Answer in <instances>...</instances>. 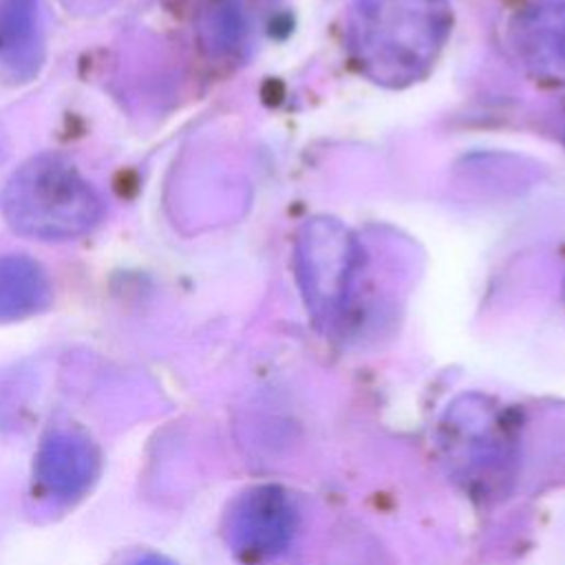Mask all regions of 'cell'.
Here are the masks:
<instances>
[{
  "label": "cell",
  "instance_id": "obj_10",
  "mask_svg": "<svg viewBox=\"0 0 565 565\" xmlns=\"http://www.w3.org/2000/svg\"><path fill=\"white\" fill-rule=\"evenodd\" d=\"M132 565H177V563L166 558V556H161V554H143Z\"/></svg>",
  "mask_w": 565,
  "mask_h": 565
},
{
  "label": "cell",
  "instance_id": "obj_8",
  "mask_svg": "<svg viewBox=\"0 0 565 565\" xmlns=\"http://www.w3.org/2000/svg\"><path fill=\"white\" fill-rule=\"evenodd\" d=\"M51 302L46 271L29 256H0V322L22 320Z\"/></svg>",
  "mask_w": 565,
  "mask_h": 565
},
{
  "label": "cell",
  "instance_id": "obj_1",
  "mask_svg": "<svg viewBox=\"0 0 565 565\" xmlns=\"http://www.w3.org/2000/svg\"><path fill=\"white\" fill-rule=\"evenodd\" d=\"M448 33V0H358L347 46L364 77L402 88L428 75Z\"/></svg>",
  "mask_w": 565,
  "mask_h": 565
},
{
  "label": "cell",
  "instance_id": "obj_6",
  "mask_svg": "<svg viewBox=\"0 0 565 565\" xmlns=\"http://www.w3.org/2000/svg\"><path fill=\"white\" fill-rule=\"evenodd\" d=\"M514 46L539 79L565 84V2L530 9L514 26Z\"/></svg>",
  "mask_w": 565,
  "mask_h": 565
},
{
  "label": "cell",
  "instance_id": "obj_3",
  "mask_svg": "<svg viewBox=\"0 0 565 565\" xmlns=\"http://www.w3.org/2000/svg\"><path fill=\"white\" fill-rule=\"evenodd\" d=\"M355 263V238L335 218L318 216L300 227L296 238V271L313 318L327 322L342 311Z\"/></svg>",
  "mask_w": 565,
  "mask_h": 565
},
{
  "label": "cell",
  "instance_id": "obj_2",
  "mask_svg": "<svg viewBox=\"0 0 565 565\" xmlns=\"http://www.w3.org/2000/svg\"><path fill=\"white\" fill-rule=\"evenodd\" d=\"M0 210L24 236L66 241L90 232L104 207L95 188L66 157L38 154L9 177Z\"/></svg>",
  "mask_w": 565,
  "mask_h": 565
},
{
  "label": "cell",
  "instance_id": "obj_7",
  "mask_svg": "<svg viewBox=\"0 0 565 565\" xmlns=\"http://www.w3.org/2000/svg\"><path fill=\"white\" fill-rule=\"evenodd\" d=\"M44 60L38 0H0V64L11 77L31 79Z\"/></svg>",
  "mask_w": 565,
  "mask_h": 565
},
{
  "label": "cell",
  "instance_id": "obj_4",
  "mask_svg": "<svg viewBox=\"0 0 565 565\" xmlns=\"http://www.w3.org/2000/svg\"><path fill=\"white\" fill-rule=\"evenodd\" d=\"M102 475V450L79 424H53L33 452L31 497L49 510L77 505Z\"/></svg>",
  "mask_w": 565,
  "mask_h": 565
},
{
  "label": "cell",
  "instance_id": "obj_5",
  "mask_svg": "<svg viewBox=\"0 0 565 565\" xmlns=\"http://www.w3.org/2000/svg\"><path fill=\"white\" fill-rule=\"evenodd\" d=\"M298 512L291 497L278 486L243 490L227 508L223 534L232 552L249 563L276 558L294 539Z\"/></svg>",
  "mask_w": 565,
  "mask_h": 565
},
{
  "label": "cell",
  "instance_id": "obj_9",
  "mask_svg": "<svg viewBox=\"0 0 565 565\" xmlns=\"http://www.w3.org/2000/svg\"><path fill=\"white\" fill-rule=\"evenodd\" d=\"M238 15L227 9V7H218L214 11L207 13V18L201 24V35L203 42L210 49H227L234 44V40L238 38Z\"/></svg>",
  "mask_w": 565,
  "mask_h": 565
}]
</instances>
